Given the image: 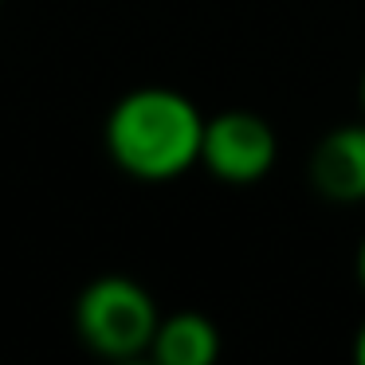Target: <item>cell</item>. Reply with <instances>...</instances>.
I'll list each match as a JSON object with an SVG mask.
<instances>
[{"label": "cell", "instance_id": "obj_1", "mask_svg": "<svg viewBox=\"0 0 365 365\" xmlns=\"http://www.w3.org/2000/svg\"><path fill=\"white\" fill-rule=\"evenodd\" d=\"M205 114L173 87H138L110 106L103 145L126 177L165 185L200 165Z\"/></svg>", "mask_w": 365, "mask_h": 365}, {"label": "cell", "instance_id": "obj_2", "mask_svg": "<svg viewBox=\"0 0 365 365\" xmlns=\"http://www.w3.org/2000/svg\"><path fill=\"white\" fill-rule=\"evenodd\" d=\"M71 322L91 354L106 361H134L150 354L161 310L138 279L110 271V275L91 279L79 291Z\"/></svg>", "mask_w": 365, "mask_h": 365}, {"label": "cell", "instance_id": "obj_3", "mask_svg": "<svg viewBox=\"0 0 365 365\" xmlns=\"http://www.w3.org/2000/svg\"><path fill=\"white\" fill-rule=\"evenodd\" d=\"M279 161V134L263 114L255 110H220L205 118V142H200V165L220 185H259Z\"/></svg>", "mask_w": 365, "mask_h": 365}, {"label": "cell", "instance_id": "obj_4", "mask_svg": "<svg viewBox=\"0 0 365 365\" xmlns=\"http://www.w3.org/2000/svg\"><path fill=\"white\" fill-rule=\"evenodd\" d=\"M310 185L330 205H361L365 200V118L346 122L318 138L310 153Z\"/></svg>", "mask_w": 365, "mask_h": 365}, {"label": "cell", "instance_id": "obj_5", "mask_svg": "<svg viewBox=\"0 0 365 365\" xmlns=\"http://www.w3.org/2000/svg\"><path fill=\"white\" fill-rule=\"evenodd\" d=\"M150 357L158 365H212L220 357V326L200 310L161 314Z\"/></svg>", "mask_w": 365, "mask_h": 365}, {"label": "cell", "instance_id": "obj_6", "mask_svg": "<svg viewBox=\"0 0 365 365\" xmlns=\"http://www.w3.org/2000/svg\"><path fill=\"white\" fill-rule=\"evenodd\" d=\"M354 357H357V361L365 365V322L357 326V338H354Z\"/></svg>", "mask_w": 365, "mask_h": 365}, {"label": "cell", "instance_id": "obj_7", "mask_svg": "<svg viewBox=\"0 0 365 365\" xmlns=\"http://www.w3.org/2000/svg\"><path fill=\"white\" fill-rule=\"evenodd\" d=\"M357 283H361V291H365V240H361V247H357Z\"/></svg>", "mask_w": 365, "mask_h": 365}, {"label": "cell", "instance_id": "obj_8", "mask_svg": "<svg viewBox=\"0 0 365 365\" xmlns=\"http://www.w3.org/2000/svg\"><path fill=\"white\" fill-rule=\"evenodd\" d=\"M357 98H361V114H365V71H361V83H357Z\"/></svg>", "mask_w": 365, "mask_h": 365}]
</instances>
